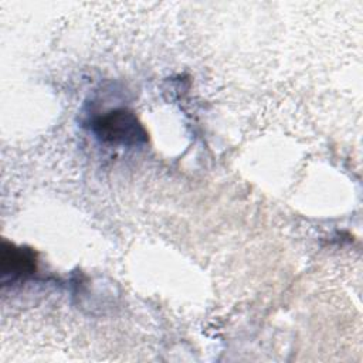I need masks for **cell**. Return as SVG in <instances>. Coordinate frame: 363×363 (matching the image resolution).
<instances>
[{
  "mask_svg": "<svg viewBox=\"0 0 363 363\" xmlns=\"http://www.w3.org/2000/svg\"><path fill=\"white\" fill-rule=\"evenodd\" d=\"M37 271V254L28 247H18L3 241L0 251L1 282H16L34 275Z\"/></svg>",
  "mask_w": 363,
  "mask_h": 363,
  "instance_id": "7a4b0ae2",
  "label": "cell"
},
{
  "mask_svg": "<svg viewBox=\"0 0 363 363\" xmlns=\"http://www.w3.org/2000/svg\"><path fill=\"white\" fill-rule=\"evenodd\" d=\"M91 130L106 145L135 147L147 143L149 133L136 113L128 108H115L91 121Z\"/></svg>",
  "mask_w": 363,
  "mask_h": 363,
  "instance_id": "6da1fadb",
  "label": "cell"
}]
</instances>
